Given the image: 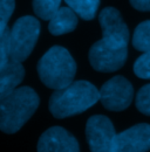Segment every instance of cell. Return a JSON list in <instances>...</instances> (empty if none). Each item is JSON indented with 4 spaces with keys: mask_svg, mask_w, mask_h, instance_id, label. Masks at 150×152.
<instances>
[{
    "mask_svg": "<svg viewBox=\"0 0 150 152\" xmlns=\"http://www.w3.org/2000/svg\"><path fill=\"white\" fill-rule=\"evenodd\" d=\"M77 17L83 20H93L97 13L100 0H65Z\"/></svg>",
    "mask_w": 150,
    "mask_h": 152,
    "instance_id": "13",
    "label": "cell"
},
{
    "mask_svg": "<svg viewBox=\"0 0 150 152\" xmlns=\"http://www.w3.org/2000/svg\"><path fill=\"white\" fill-rule=\"evenodd\" d=\"M134 98V88L123 76H115L108 80L100 89V101L110 111L126 110Z\"/></svg>",
    "mask_w": 150,
    "mask_h": 152,
    "instance_id": "6",
    "label": "cell"
},
{
    "mask_svg": "<svg viewBox=\"0 0 150 152\" xmlns=\"http://www.w3.org/2000/svg\"><path fill=\"white\" fill-rule=\"evenodd\" d=\"M100 101V90L87 81H73L69 86L54 90L49 98V111L55 118L82 114Z\"/></svg>",
    "mask_w": 150,
    "mask_h": 152,
    "instance_id": "1",
    "label": "cell"
},
{
    "mask_svg": "<svg viewBox=\"0 0 150 152\" xmlns=\"http://www.w3.org/2000/svg\"><path fill=\"white\" fill-rule=\"evenodd\" d=\"M11 61L10 56V29L0 37V70Z\"/></svg>",
    "mask_w": 150,
    "mask_h": 152,
    "instance_id": "19",
    "label": "cell"
},
{
    "mask_svg": "<svg viewBox=\"0 0 150 152\" xmlns=\"http://www.w3.org/2000/svg\"><path fill=\"white\" fill-rule=\"evenodd\" d=\"M25 77V69L20 62L10 61L0 70V102L12 94Z\"/></svg>",
    "mask_w": 150,
    "mask_h": 152,
    "instance_id": "11",
    "label": "cell"
},
{
    "mask_svg": "<svg viewBox=\"0 0 150 152\" xmlns=\"http://www.w3.org/2000/svg\"><path fill=\"white\" fill-rule=\"evenodd\" d=\"M135 104L140 113L150 116V83L143 86L137 91Z\"/></svg>",
    "mask_w": 150,
    "mask_h": 152,
    "instance_id": "17",
    "label": "cell"
},
{
    "mask_svg": "<svg viewBox=\"0 0 150 152\" xmlns=\"http://www.w3.org/2000/svg\"><path fill=\"white\" fill-rule=\"evenodd\" d=\"M33 11L42 20H49L61 7V0H33Z\"/></svg>",
    "mask_w": 150,
    "mask_h": 152,
    "instance_id": "15",
    "label": "cell"
},
{
    "mask_svg": "<svg viewBox=\"0 0 150 152\" xmlns=\"http://www.w3.org/2000/svg\"><path fill=\"white\" fill-rule=\"evenodd\" d=\"M135 75L143 80H150V52L143 53L134 63Z\"/></svg>",
    "mask_w": 150,
    "mask_h": 152,
    "instance_id": "18",
    "label": "cell"
},
{
    "mask_svg": "<svg viewBox=\"0 0 150 152\" xmlns=\"http://www.w3.org/2000/svg\"><path fill=\"white\" fill-rule=\"evenodd\" d=\"M40 99L31 87L17 88L0 102V130L5 133H15L33 116Z\"/></svg>",
    "mask_w": 150,
    "mask_h": 152,
    "instance_id": "2",
    "label": "cell"
},
{
    "mask_svg": "<svg viewBox=\"0 0 150 152\" xmlns=\"http://www.w3.org/2000/svg\"><path fill=\"white\" fill-rule=\"evenodd\" d=\"M131 6L142 12H150V0H129Z\"/></svg>",
    "mask_w": 150,
    "mask_h": 152,
    "instance_id": "20",
    "label": "cell"
},
{
    "mask_svg": "<svg viewBox=\"0 0 150 152\" xmlns=\"http://www.w3.org/2000/svg\"><path fill=\"white\" fill-rule=\"evenodd\" d=\"M131 42L136 50L143 53L150 52V20L137 25L134 31Z\"/></svg>",
    "mask_w": 150,
    "mask_h": 152,
    "instance_id": "14",
    "label": "cell"
},
{
    "mask_svg": "<svg viewBox=\"0 0 150 152\" xmlns=\"http://www.w3.org/2000/svg\"><path fill=\"white\" fill-rule=\"evenodd\" d=\"M37 69L41 82L46 87L59 90L74 81L76 63L66 48L53 46L39 60Z\"/></svg>",
    "mask_w": 150,
    "mask_h": 152,
    "instance_id": "3",
    "label": "cell"
},
{
    "mask_svg": "<svg viewBox=\"0 0 150 152\" xmlns=\"http://www.w3.org/2000/svg\"><path fill=\"white\" fill-rule=\"evenodd\" d=\"M15 8V0H0V37L8 29L7 23Z\"/></svg>",
    "mask_w": 150,
    "mask_h": 152,
    "instance_id": "16",
    "label": "cell"
},
{
    "mask_svg": "<svg viewBox=\"0 0 150 152\" xmlns=\"http://www.w3.org/2000/svg\"><path fill=\"white\" fill-rule=\"evenodd\" d=\"M150 150V124L140 123L117 133L112 152H146Z\"/></svg>",
    "mask_w": 150,
    "mask_h": 152,
    "instance_id": "8",
    "label": "cell"
},
{
    "mask_svg": "<svg viewBox=\"0 0 150 152\" xmlns=\"http://www.w3.org/2000/svg\"><path fill=\"white\" fill-rule=\"evenodd\" d=\"M115 137V128L108 117L95 115L87 121L86 138L93 152H112Z\"/></svg>",
    "mask_w": 150,
    "mask_h": 152,
    "instance_id": "7",
    "label": "cell"
},
{
    "mask_svg": "<svg viewBox=\"0 0 150 152\" xmlns=\"http://www.w3.org/2000/svg\"><path fill=\"white\" fill-rule=\"evenodd\" d=\"M88 57L95 70L101 73H112L122 68L126 63L128 47H122L101 39L90 47Z\"/></svg>",
    "mask_w": 150,
    "mask_h": 152,
    "instance_id": "5",
    "label": "cell"
},
{
    "mask_svg": "<svg viewBox=\"0 0 150 152\" xmlns=\"http://www.w3.org/2000/svg\"><path fill=\"white\" fill-rule=\"evenodd\" d=\"M99 22L102 29V39L122 47H128L129 29L120 12L114 7H106L99 14Z\"/></svg>",
    "mask_w": 150,
    "mask_h": 152,
    "instance_id": "9",
    "label": "cell"
},
{
    "mask_svg": "<svg viewBox=\"0 0 150 152\" xmlns=\"http://www.w3.org/2000/svg\"><path fill=\"white\" fill-rule=\"evenodd\" d=\"M40 35V22L37 18L26 15L19 18L10 29L11 61L22 63L33 52Z\"/></svg>",
    "mask_w": 150,
    "mask_h": 152,
    "instance_id": "4",
    "label": "cell"
},
{
    "mask_svg": "<svg viewBox=\"0 0 150 152\" xmlns=\"http://www.w3.org/2000/svg\"><path fill=\"white\" fill-rule=\"evenodd\" d=\"M77 26V14L71 7H60L49 19L48 31L52 35H63L73 32Z\"/></svg>",
    "mask_w": 150,
    "mask_h": 152,
    "instance_id": "12",
    "label": "cell"
},
{
    "mask_svg": "<svg viewBox=\"0 0 150 152\" xmlns=\"http://www.w3.org/2000/svg\"><path fill=\"white\" fill-rule=\"evenodd\" d=\"M39 152H77L79 143L73 134L61 126H52L41 134L38 142Z\"/></svg>",
    "mask_w": 150,
    "mask_h": 152,
    "instance_id": "10",
    "label": "cell"
}]
</instances>
